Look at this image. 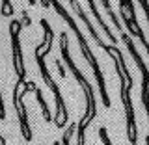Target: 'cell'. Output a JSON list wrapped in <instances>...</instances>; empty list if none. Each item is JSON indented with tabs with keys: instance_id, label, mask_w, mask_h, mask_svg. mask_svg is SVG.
<instances>
[{
	"instance_id": "21",
	"label": "cell",
	"mask_w": 149,
	"mask_h": 145,
	"mask_svg": "<svg viewBox=\"0 0 149 145\" xmlns=\"http://www.w3.org/2000/svg\"><path fill=\"white\" fill-rule=\"evenodd\" d=\"M146 145H149V134L146 136Z\"/></svg>"
},
{
	"instance_id": "19",
	"label": "cell",
	"mask_w": 149,
	"mask_h": 145,
	"mask_svg": "<svg viewBox=\"0 0 149 145\" xmlns=\"http://www.w3.org/2000/svg\"><path fill=\"white\" fill-rule=\"evenodd\" d=\"M54 63H56V67H58V73H60V76L63 78V76H65V69H63V65H62V62H60V58L56 60Z\"/></svg>"
},
{
	"instance_id": "20",
	"label": "cell",
	"mask_w": 149,
	"mask_h": 145,
	"mask_svg": "<svg viewBox=\"0 0 149 145\" xmlns=\"http://www.w3.org/2000/svg\"><path fill=\"white\" fill-rule=\"evenodd\" d=\"M0 145H8V143H6V139H4V136H2V134H0Z\"/></svg>"
},
{
	"instance_id": "3",
	"label": "cell",
	"mask_w": 149,
	"mask_h": 145,
	"mask_svg": "<svg viewBox=\"0 0 149 145\" xmlns=\"http://www.w3.org/2000/svg\"><path fill=\"white\" fill-rule=\"evenodd\" d=\"M60 54H62L63 62L67 63V67H69V71H71V74L77 78V82L80 84V87H82V91H84V97H86V112H84V117L80 119V123H77L80 128L86 130V127H90V123L95 119V115H97L95 93H93V87H91V84L88 82V78L84 76L82 71L77 67V63L73 62L71 52H69V37H67V34H65V32H62V34H60Z\"/></svg>"
},
{
	"instance_id": "4",
	"label": "cell",
	"mask_w": 149,
	"mask_h": 145,
	"mask_svg": "<svg viewBox=\"0 0 149 145\" xmlns=\"http://www.w3.org/2000/svg\"><path fill=\"white\" fill-rule=\"evenodd\" d=\"M34 54H36V62H37V67H39L41 76H43L45 84L49 86V89L52 91V95H54V102H56V117H54V125H56L58 128H63L65 125H67L69 114H67V108H65V101H63L62 89H60L58 82H54V78L50 76V71H49V67H47V63H45L43 54H41L37 49L34 50Z\"/></svg>"
},
{
	"instance_id": "5",
	"label": "cell",
	"mask_w": 149,
	"mask_h": 145,
	"mask_svg": "<svg viewBox=\"0 0 149 145\" xmlns=\"http://www.w3.org/2000/svg\"><path fill=\"white\" fill-rule=\"evenodd\" d=\"M30 91H36V84L34 82H15V87H13V106H15L17 117H19V125H21V132L22 138L26 142H32V128H30V121H28V114H26V106L22 97Z\"/></svg>"
},
{
	"instance_id": "1",
	"label": "cell",
	"mask_w": 149,
	"mask_h": 145,
	"mask_svg": "<svg viewBox=\"0 0 149 145\" xmlns=\"http://www.w3.org/2000/svg\"><path fill=\"white\" fill-rule=\"evenodd\" d=\"M104 52L114 60L116 71L119 76V97L125 108V117H127V136L130 145H138V128H136V114H134V106L130 101V89H132V74H130L127 63H125V56L119 50V46L114 45H104Z\"/></svg>"
},
{
	"instance_id": "18",
	"label": "cell",
	"mask_w": 149,
	"mask_h": 145,
	"mask_svg": "<svg viewBox=\"0 0 149 145\" xmlns=\"http://www.w3.org/2000/svg\"><path fill=\"white\" fill-rule=\"evenodd\" d=\"M6 119V108H4V99H2V91H0V121Z\"/></svg>"
},
{
	"instance_id": "6",
	"label": "cell",
	"mask_w": 149,
	"mask_h": 145,
	"mask_svg": "<svg viewBox=\"0 0 149 145\" xmlns=\"http://www.w3.org/2000/svg\"><path fill=\"white\" fill-rule=\"evenodd\" d=\"M21 28L22 22L13 19L9 22V39H11V54H13V69L17 74V82H26V67H24V56L21 49Z\"/></svg>"
},
{
	"instance_id": "13",
	"label": "cell",
	"mask_w": 149,
	"mask_h": 145,
	"mask_svg": "<svg viewBox=\"0 0 149 145\" xmlns=\"http://www.w3.org/2000/svg\"><path fill=\"white\" fill-rule=\"evenodd\" d=\"M74 130H77V123H71V127L63 132V138H62V145H71V138L74 134Z\"/></svg>"
},
{
	"instance_id": "12",
	"label": "cell",
	"mask_w": 149,
	"mask_h": 145,
	"mask_svg": "<svg viewBox=\"0 0 149 145\" xmlns=\"http://www.w3.org/2000/svg\"><path fill=\"white\" fill-rule=\"evenodd\" d=\"M102 6H104V9H106V13H108V15H110V19H112V22H114V24H116V28H118V30L119 32H123V26H121V22H119V19H118V15H116V13H114V9H112V4L108 2V0H102Z\"/></svg>"
},
{
	"instance_id": "15",
	"label": "cell",
	"mask_w": 149,
	"mask_h": 145,
	"mask_svg": "<svg viewBox=\"0 0 149 145\" xmlns=\"http://www.w3.org/2000/svg\"><path fill=\"white\" fill-rule=\"evenodd\" d=\"M99 138H101L102 145H112V142H110V136H108V130H106V127H99Z\"/></svg>"
},
{
	"instance_id": "2",
	"label": "cell",
	"mask_w": 149,
	"mask_h": 145,
	"mask_svg": "<svg viewBox=\"0 0 149 145\" xmlns=\"http://www.w3.org/2000/svg\"><path fill=\"white\" fill-rule=\"evenodd\" d=\"M50 6H54V9L58 11V15L63 19L65 22L69 24V28L74 32V35H77V41H78V46H80L82 50V56L86 58V62L90 63V67L93 69V74H95V80H97V86H99V93H101V101L102 104H104V108H110L112 102H110V97H108V91H106V82H104V74H102L101 67H99V62H97L95 54H93V50L90 49V45H88L86 37H84V34L80 32V28H78L77 21L67 13V9H65L60 2H50Z\"/></svg>"
},
{
	"instance_id": "7",
	"label": "cell",
	"mask_w": 149,
	"mask_h": 145,
	"mask_svg": "<svg viewBox=\"0 0 149 145\" xmlns=\"http://www.w3.org/2000/svg\"><path fill=\"white\" fill-rule=\"evenodd\" d=\"M121 39H123V43L127 45V50L130 52L132 60L136 62L138 69H140V73H142V104H143V108H146V115H147V121H149V67L143 63L142 56H140L138 49L134 46L132 39H130V35L121 32Z\"/></svg>"
},
{
	"instance_id": "14",
	"label": "cell",
	"mask_w": 149,
	"mask_h": 145,
	"mask_svg": "<svg viewBox=\"0 0 149 145\" xmlns=\"http://www.w3.org/2000/svg\"><path fill=\"white\" fill-rule=\"evenodd\" d=\"M0 15H4V17H11L13 15V11H15V9L11 8V2H9V0H2V2H0Z\"/></svg>"
},
{
	"instance_id": "8",
	"label": "cell",
	"mask_w": 149,
	"mask_h": 145,
	"mask_svg": "<svg viewBox=\"0 0 149 145\" xmlns=\"http://www.w3.org/2000/svg\"><path fill=\"white\" fill-rule=\"evenodd\" d=\"M119 15H121V21L125 22V26L129 28L130 34H136V37L140 41H142V45L146 46V52L149 56V43L146 39V35H143V30L140 28L138 24V19H136V13H134V2H130V0H119Z\"/></svg>"
},
{
	"instance_id": "11",
	"label": "cell",
	"mask_w": 149,
	"mask_h": 145,
	"mask_svg": "<svg viewBox=\"0 0 149 145\" xmlns=\"http://www.w3.org/2000/svg\"><path fill=\"white\" fill-rule=\"evenodd\" d=\"M36 99H37V102H39V106H41V114H43L45 121H52V115H50L49 104H47V101H45V97H43V91L37 89V87H36Z\"/></svg>"
},
{
	"instance_id": "16",
	"label": "cell",
	"mask_w": 149,
	"mask_h": 145,
	"mask_svg": "<svg viewBox=\"0 0 149 145\" xmlns=\"http://www.w3.org/2000/svg\"><path fill=\"white\" fill-rule=\"evenodd\" d=\"M84 132H86V130L80 128V127L77 125V145H86V138H84Z\"/></svg>"
},
{
	"instance_id": "22",
	"label": "cell",
	"mask_w": 149,
	"mask_h": 145,
	"mask_svg": "<svg viewBox=\"0 0 149 145\" xmlns=\"http://www.w3.org/2000/svg\"><path fill=\"white\" fill-rule=\"evenodd\" d=\"M54 145H60V142H56V143H54Z\"/></svg>"
},
{
	"instance_id": "10",
	"label": "cell",
	"mask_w": 149,
	"mask_h": 145,
	"mask_svg": "<svg viewBox=\"0 0 149 145\" xmlns=\"http://www.w3.org/2000/svg\"><path fill=\"white\" fill-rule=\"evenodd\" d=\"M88 6H90V11L93 13V17H95V21L99 22V26L102 28V30H104V34H106V37H108V39H110V43L116 46V43H118V37H116L114 34H112V30L108 28V24H106V22H104V19L101 17L99 9H97V2H93V0H90V2H88Z\"/></svg>"
},
{
	"instance_id": "17",
	"label": "cell",
	"mask_w": 149,
	"mask_h": 145,
	"mask_svg": "<svg viewBox=\"0 0 149 145\" xmlns=\"http://www.w3.org/2000/svg\"><path fill=\"white\" fill-rule=\"evenodd\" d=\"M140 6H142V9H143V13H146V17H147V22H149V2L147 0H140Z\"/></svg>"
},
{
	"instance_id": "9",
	"label": "cell",
	"mask_w": 149,
	"mask_h": 145,
	"mask_svg": "<svg viewBox=\"0 0 149 145\" xmlns=\"http://www.w3.org/2000/svg\"><path fill=\"white\" fill-rule=\"evenodd\" d=\"M69 6L73 8V11L77 13V15L80 17V21L84 22V24H86V28L90 30V34H91V37H93V41H95V43L99 45L101 49H104V45H106V43H104V41H102L101 37H99V34H97V30L93 28V24L90 22V19H88V15L84 13V9H82V6H80V2H77V0H69Z\"/></svg>"
}]
</instances>
